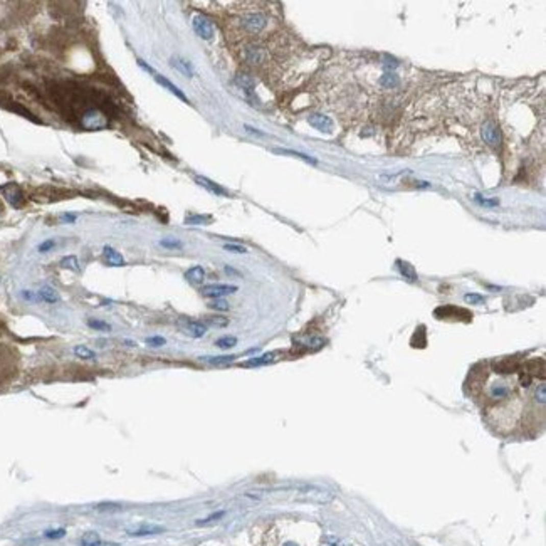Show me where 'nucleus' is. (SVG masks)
<instances>
[{
  "instance_id": "nucleus-1",
  "label": "nucleus",
  "mask_w": 546,
  "mask_h": 546,
  "mask_svg": "<svg viewBox=\"0 0 546 546\" xmlns=\"http://www.w3.org/2000/svg\"><path fill=\"white\" fill-rule=\"evenodd\" d=\"M79 121L84 126L86 130H103L108 126V119L106 114L103 111H97V109L91 108L88 111H84V114L79 118Z\"/></svg>"
},
{
  "instance_id": "nucleus-2",
  "label": "nucleus",
  "mask_w": 546,
  "mask_h": 546,
  "mask_svg": "<svg viewBox=\"0 0 546 546\" xmlns=\"http://www.w3.org/2000/svg\"><path fill=\"white\" fill-rule=\"evenodd\" d=\"M267 20L262 14H247L240 19V26L247 32L252 34V36H257V34L262 32V29L266 27Z\"/></svg>"
},
{
  "instance_id": "nucleus-3",
  "label": "nucleus",
  "mask_w": 546,
  "mask_h": 546,
  "mask_svg": "<svg viewBox=\"0 0 546 546\" xmlns=\"http://www.w3.org/2000/svg\"><path fill=\"white\" fill-rule=\"evenodd\" d=\"M242 57H244V61L247 62V64L259 66V64H262L264 61H266L267 53H266V49H264L262 45H259V44H247L244 47V51H242Z\"/></svg>"
},
{
  "instance_id": "nucleus-4",
  "label": "nucleus",
  "mask_w": 546,
  "mask_h": 546,
  "mask_svg": "<svg viewBox=\"0 0 546 546\" xmlns=\"http://www.w3.org/2000/svg\"><path fill=\"white\" fill-rule=\"evenodd\" d=\"M192 26H193L195 34H197L198 37L205 39V41H210V39L214 37V24H212V20L209 17H205L202 14L195 15Z\"/></svg>"
},
{
  "instance_id": "nucleus-5",
  "label": "nucleus",
  "mask_w": 546,
  "mask_h": 546,
  "mask_svg": "<svg viewBox=\"0 0 546 546\" xmlns=\"http://www.w3.org/2000/svg\"><path fill=\"white\" fill-rule=\"evenodd\" d=\"M0 190H2L5 200H7L14 209H20V207L26 204V197L17 183H7V185L2 187Z\"/></svg>"
},
{
  "instance_id": "nucleus-6",
  "label": "nucleus",
  "mask_w": 546,
  "mask_h": 546,
  "mask_svg": "<svg viewBox=\"0 0 546 546\" xmlns=\"http://www.w3.org/2000/svg\"><path fill=\"white\" fill-rule=\"evenodd\" d=\"M237 291V287L232 284H210V286H204L202 287V296L205 297H212V300H220V297L227 296V294H234Z\"/></svg>"
},
{
  "instance_id": "nucleus-7",
  "label": "nucleus",
  "mask_w": 546,
  "mask_h": 546,
  "mask_svg": "<svg viewBox=\"0 0 546 546\" xmlns=\"http://www.w3.org/2000/svg\"><path fill=\"white\" fill-rule=\"evenodd\" d=\"M0 105H2L4 108H7L9 111L20 114V116H24V118H27V119H31V121H34V123H39V125L42 123L41 119H39V118H37L36 114H34L32 111H29V109H27L26 106H22L20 103H17V101H14V100H10V97H2V100H0Z\"/></svg>"
},
{
  "instance_id": "nucleus-8",
  "label": "nucleus",
  "mask_w": 546,
  "mask_h": 546,
  "mask_svg": "<svg viewBox=\"0 0 546 546\" xmlns=\"http://www.w3.org/2000/svg\"><path fill=\"white\" fill-rule=\"evenodd\" d=\"M178 326L192 338H202L207 333V325L202 321H193V319H180Z\"/></svg>"
},
{
  "instance_id": "nucleus-9",
  "label": "nucleus",
  "mask_w": 546,
  "mask_h": 546,
  "mask_svg": "<svg viewBox=\"0 0 546 546\" xmlns=\"http://www.w3.org/2000/svg\"><path fill=\"white\" fill-rule=\"evenodd\" d=\"M482 140H484L489 146H499V143H501V133H499L498 126L494 125V121H486L484 125H482Z\"/></svg>"
},
{
  "instance_id": "nucleus-10",
  "label": "nucleus",
  "mask_w": 546,
  "mask_h": 546,
  "mask_svg": "<svg viewBox=\"0 0 546 546\" xmlns=\"http://www.w3.org/2000/svg\"><path fill=\"white\" fill-rule=\"evenodd\" d=\"M308 123L313 126V128H316L318 131H321V133H331L333 131V119L325 116V114L321 113H313L308 116Z\"/></svg>"
},
{
  "instance_id": "nucleus-11",
  "label": "nucleus",
  "mask_w": 546,
  "mask_h": 546,
  "mask_svg": "<svg viewBox=\"0 0 546 546\" xmlns=\"http://www.w3.org/2000/svg\"><path fill=\"white\" fill-rule=\"evenodd\" d=\"M523 373L530 375L531 378L538 377V375H539V378H544V361L543 360H530L525 366H523Z\"/></svg>"
},
{
  "instance_id": "nucleus-12",
  "label": "nucleus",
  "mask_w": 546,
  "mask_h": 546,
  "mask_svg": "<svg viewBox=\"0 0 546 546\" xmlns=\"http://www.w3.org/2000/svg\"><path fill=\"white\" fill-rule=\"evenodd\" d=\"M235 84H237L239 88L242 89L247 96H252V94H254V86H256V83H254V79H252L251 74H247V72L237 74V76H235Z\"/></svg>"
},
{
  "instance_id": "nucleus-13",
  "label": "nucleus",
  "mask_w": 546,
  "mask_h": 546,
  "mask_svg": "<svg viewBox=\"0 0 546 546\" xmlns=\"http://www.w3.org/2000/svg\"><path fill=\"white\" fill-rule=\"evenodd\" d=\"M509 393H511V387L508 383H504V382L494 383V385H491V387H489V396L492 400H498V402L504 400V399H508Z\"/></svg>"
},
{
  "instance_id": "nucleus-14",
  "label": "nucleus",
  "mask_w": 546,
  "mask_h": 546,
  "mask_svg": "<svg viewBox=\"0 0 546 546\" xmlns=\"http://www.w3.org/2000/svg\"><path fill=\"white\" fill-rule=\"evenodd\" d=\"M518 368H519V365L514 358H504L494 365V370L498 373H501V375H511V373L518 371Z\"/></svg>"
},
{
  "instance_id": "nucleus-15",
  "label": "nucleus",
  "mask_w": 546,
  "mask_h": 546,
  "mask_svg": "<svg viewBox=\"0 0 546 546\" xmlns=\"http://www.w3.org/2000/svg\"><path fill=\"white\" fill-rule=\"evenodd\" d=\"M195 182H197L200 187L207 188V190H209L210 193H214V195H222V197H227V195H229L227 190H224L218 183L212 182V180H209V178H205V177H197V178H195Z\"/></svg>"
},
{
  "instance_id": "nucleus-16",
  "label": "nucleus",
  "mask_w": 546,
  "mask_h": 546,
  "mask_svg": "<svg viewBox=\"0 0 546 546\" xmlns=\"http://www.w3.org/2000/svg\"><path fill=\"white\" fill-rule=\"evenodd\" d=\"M155 81H157L158 84H162L163 86V88H166V89H168L170 91V93H173L177 97H178V100H182L183 103H188V97L185 96V94H183L182 93V91L180 89H178L177 88V86L173 84V83H170L168 81V79H166V78H163L162 76V74H155Z\"/></svg>"
},
{
  "instance_id": "nucleus-17",
  "label": "nucleus",
  "mask_w": 546,
  "mask_h": 546,
  "mask_svg": "<svg viewBox=\"0 0 546 546\" xmlns=\"http://www.w3.org/2000/svg\"><path fill=\"white\" fill-rule=\"evenodd\" d=\"M103 256H105V261L109 264V266H123L125 264L123 256L109 245H106L105 249H103Z\"/></svg>"
},
{
  "instance_id": "nucleus-18",
  "label": "nucleus",
  "mask_w": 546,
  "mask_h": 546,
  "mask_svg": "<svg viewBox=\"0 0 546 546\" xmlns=\"http://www.w3.org/2000/svg\"><path fill=\"white\" fill-rule=\"evenodd\" d=\"M170 64L173 66L178 72H182L183 76H187V78H192V76H193V69H192V66H190V62L183 61V59H180V57H171V59H170Z\"/></svg>"
},
{
  "instance_id": "nucleus-19",
  "label": "nucleus",
  "mask_w": 546,
  "mask_h": 546,
  "mask_svg": "<svg viewBox=\"0 0 546 546\" xmlns=\"http://www.w3.org/2000/svg\"><path fill=\"white\" fill-rule=\"evenodd\" d=\"M396 266H399V271L402 272V276H404L407 281H410V283H417L418 278H417V272H415V269H413L412 264L405 262V261H396Z\"/></svg>"
},
{
  "instance_id": "nucleus-20",
  "label": "nucleus",
  "mask_w": 546,
  "mask_h": 546,
  "mask_svg": "<svg viewBox=\"0 0 546 546\" xmlns=\"http://www.w3.org/2000/svg\"><path fill=\"white\" fill-rule=\"evenodd\" d=\"M185 278H187V281H190L192 284H200V283H202V281L205 279L204 267H200V266L190 267V269H188V271L185 272Z\"/></svg>"
},
{
  "instance_id": "nucleus-21",
  "label": "nucleus",
  "mask_w": 546,
  "mask_h": 546,
  "mask_svg": "<svg viewBox=\"0 0 546 546\" xmlns=\"http://www.w3.org/2000/svg\"><path fill=\"white\" fill-rule=\"evenodd\" d=\"M39 297H41V300L45 301V303H57V301H59V294H57V291L54 289V287H51V286H42L41 289H39Z\"/></svg>"
},
{
  "instance_id": "nucleus-22",
  "label": "nucleus",
  "mask_w": 546,
  "mask_h": 546,
  "mask_svg": "<svg viewBox=\"0 0 546 546\" xmlns=\"http://www.w3.org/2000/svg\"><path fill=\"white\" fill-rule=\"evenodd\" d=\"M278 353H266L262 356H257V358H252L249 361H245L244 366H261V365H269L276 360Z\"/></svg>"
},
{
  "instance_id": "nucleus-23",
  "label": "nucleus",
  "mask_w": 546,
  "mask_h": 546,
  "mask_svg": "<svg viewBox=\"0 0 546 546\" xmlns=\"http://www.w3.org/2000/svg\"><path fill=\"white\" fill-rule=\"evenodd\" d=\"M61 267L69 269V271H76L79 272V261L76 256H66L61 259Z\"/></svg>"
},
{
  "instance_id": "nucleus-24",
  "label": "nucleus",
  "mask_w": 546,
  "mask_h": 546,
  "mask_svg": "<svg viewBox=\"0 0 546 546\" xmlns=\"http://www.w3.org/2000/svg\"><path fill=\"white\" fill-rule=\"evenodd\" d=\"M74 353H76V356H79V358H83V360H93L96 356L93 350H89L88 346H84V344H78V346H74Z\"/></svg>"
},
{
  "instance_id": "nucleus-25",
  "label": "nucleus",
  "mask_w": 546,
  "mask_h": 546,
  "mask_svg": "<svg viewBox=\"0 0 546 546\" xmlns=\"http://www.w3.org/2000/svg\"><path fill=\"white\" fill-rule=\"evenodd\" d=\"M204 361H207V363H212V365H224V363H231L232 360H235L234 355H229V356H205V358H202Z\"/></svg>"
},
{
  "instance_id": "nucleus-26",
  "label": "nucleus",
  "mask_w": 546,
  "mask_h": 546,
  "mask_svg": "<svg viewBox=\"0 0 546 546\" xmlns=\"http://www.w3.org/2000/svg\"><path fill=\"white\" fill-rule=\"evenodd\" d=\"M380 84L385 86V88H395V86L399 84V78H396L393 72H385L380 78Z\"/></svg>"
},
{
  "instance_id": "nucleus-27",
  "label": "nucleus",
  "mask_w": 546,
  "mask_h": 546,
  "mask_svg": "<svg viewBox=\"0 0 546 546\" xmlns=\"http://www.w3.org/2000/svg\"><path fill=\"white\" fill-rule=\"evenodd\" d=\"M81 544L83 546H100L101 539H100V536H97L96 533H86L84 536L81 538Z\"/></svg>"
},
{
  "instance_id": "nucleus-28",
  "label": "nucleus",
  "mask_w": 546,
  "mask_h": 546,
  "mask_svg": "<svg viewBox=\"0 0 546 546\" xmlns=\"http://www.w3.org/2000/svg\"><path fill=\"white\" fill-rule=\"evenodd\" d=\"M215 344L218 348H222V350H229V348H232V346L237 344V338H235V336H224V338H220V340H217Z\"/></svg>"
},
{
  "instance_id": "nucleus-29",
  "label": "nucleus",
  "mask_w": 546,
  "mask_h": 546,
  "mask_svg": "<svg viewBox=\"0 0 546 546\" xmlns=\"http://www.w3.org/2000/svg\"><path fill=\"white\" fill-rule=\"evenodd\" d=\"M163 528H157V526H150V528H140L136 531H128L133 536H146V534H155V533H162Z\"/></svg>"
},
{
  "instance_id": "nucleus-30",
  "label": "nucleus",
  "mask_w": 546,
  "mask_h": 546,
  "mask_svg": "<svg viewBox=\"0 0 546 546\" xmlns=\"http://www.w3.org/2000/svg\"><path fill=\"white\" fill-rule=\"evenodd\" d=\"M276 153H281V155H292V157H297V158H301V160H304V162H308V163H316V160L314 158H311V157H308V155H303V153H300V152H291V150H274Z\"/></svg>"
},
{
  "instance_id": "nucleus-31",
  "label": "nucleus",
  "mask_w": 546,
  "mask_h": 546,
  "mask_svg": "<svg viewBox=\"0 0 546 546\" xmlns=\"http://www.w3.org/2000/svg\"><path fill=\"white\" fill-rule=\"evenodd\" d=\"M534 400H536L538 404L544 405V402H546V387H544V383H539L538 387L534 388Z\"/></svg>"
},
{
  "instance_id": "nucleus-32",
  "label": "nucleus",
  "mask_w": 546,
  "mask_h": 546,
  "mask_svg": "<svg viewBox=\"0 0 546 546\" xmlns=\"http://www.w3.org/2000/svg\"><path fill=\"white\" fill-rule=\"evenodd\" d=\"M88 326L93 328V330H100V331H109V330H111V326H109L108 323H105V321H101V319H88Z\"/></svg>"
},
{
  "instance_id": "nucleus-33",
  "label": "nucleus",
  "mask_w": 546,
  "mask_h": 546,
  "mask_svg": "<svg viewBox=\"0 0 546 546\" xmlns=\"http://www.w3.org/2000/svg\"><path fill=\"white\" fill-rule=\"evenodd\" d=\"M209 308H210V309H215V311H227V309H229V303L224 301L222 297H220V300L210 301V303H209Z\"/></svg>"
},
{
  "instance_id": "nucleus-34",
  "label": "nucleus",
  "mask_w": 546,
  "mask_h": 546,
  "mask_svg": "<svg viewBox=\"0 0 546 546\" xmlns=\"http://www.w3.org/2000/svg\"><path fill=\"white\" fill-rule=\"evenodd\" d=\"M205 321H207V323H209V325H212V326H218V328H222V326H227V325H229V319H227V318H222V316H212V318H207Z\"/></svg>"
},
{
  "instance_id": "nucleus-35",
  "label": "nucleus",
  "mask_w": 546,
  "mask_h": 546,
  "mask_svg": "<svg viewBox=\"0 0 546 546\" xmlns=\"http://www.w3.org/2000/svg\"><path fill=\"white\" fill-rule=\"evenodd\" d=\"M464 301H465V303H470V304H482L486 300H484V296L474 294V292H470V294H465V296H464Z\"/></svg>"
},
{
  "instance_id": "nucleus-36",
  "label": "nucleus",
  "mask_w": 546,
  "mask_h": 546,
  "mask_svg": "<svg viewBox=\"0 0 546 546\" xmlns=\"http://www.w3.org/2000/svg\"><path fill=\"white\" fill-rule=\"evenodd\" d=\"M209 220H210L209 215H190V217H187V224H205Z\"/></svg>"
},
{
  "instance_id": "nucleus-37",
  "label": "nucleus",
  "mask_w": 546,
  "mask_h": 546,
  "mask_svg": "<svg viewBox=\"0 0 546 546\" xmlns=\"http://www.w3.org/2000/svg\"><path fill=\"white\" fill-rule=\"evenodd\" d=\"M224 249L229 251V252H237V254H245L247 249L244 245H237V244H226L224 245Z\"/></svg>"
},
{
  "instance_id": "nucleus-38",
  "label": "nucleus",
  "mask_w": 546,
  "mask_h": 546,
  "mask_svg": "<svg viewBox=\"0 0 546 546\" xmlns=\"http://www.w3.org/2000/svg\"><path fill=\"white\" fill-rule=\"evenodd\" d=\"M160 244H162L163 247H168V249H178V247H182V242H178V240H170V239H163L160 240Z\"/></svg>"
},
{
  "instance_id": "nucleus-39",
  "label": "nucleus",
  "mask_w": 546,
  "mask_h": 546,
  "mask_svg": "<svg viewBox=\"0 0 546 546\" xmlns=\"http://www.w3.org/2000/svg\"><path fill=\"white\" fill-rule=\"evenodd\" d=\"M146 343L152 344V346H162V344H165V338H162V336H152V338H146Z\"/></svg>"
},
{
  "instance_id": "nucleus-40",
  "label": "nucleus",
  "mask_w": 546,
  "mask_h": 546,
  "mask_svg": "<svg viewBox=\"0 0 546 546\" xmlns=\"http://www.w3.org/2000/svg\"><path fill=\"white\" fill-rule=\"evenodd\" d=\"M64 534H66V531H64V530H54V531H47V533H45V538H49V539H57V538H62V536H64Z\"/></svg>"
},
{
  "instance_id": "nucleus-41",
  "label": "nucleus",
  "mask_w": 546,
  "mask_h": 546,
  "mask_svg": "<svg viewBox=\"0 0 546 546\" xmlns=\"http://www.w3.org/2000/svg\"><path fill=\"white\" fill-rule=\"evenodd\" d=\"M54 245H56V242H54L53 239H51V240H44V242L39 245V252H47V251L53 249Z\"/></svg>"
},
{
  "instance_id": "nucleus-42",
  "label": "nucleus",
  "mask_w": 546,
  "mask_h": 546,
  "mask_svg": "<svg viewBox=\"0 0 546 546\" xmlns=\"http://www.w3.org/2000/svg\"><path fill=\"white\" fill-rule=\"evenodd\" d=\"M474 200L481 205H498V200H487V198H481L479 195H476Z\"/></svg>"
},
{
  "instance_id": "nucleus-43",
  "label": "nucleus",
  "mask_w": 546,
  "mask_h": 546,
  "mask_svg": "<svg viewBox=\"0 0 546 546\" xmlns=\"http://www.w3.org/2000/svg\"><path fill=\"white\" fill-rule=\"evenodd\" d=\"M61 218H62V220H64V222H69V224H71V222L76 220V215H74V214H62V215H61Z\"/></svg>"
},
{
  "instance_id": "nucleus-44",
  "label": "nucleus",
  "mask_w": 546,
  "mask_h": 546,
  "mask_svg": "<svg viewBox=\"0 0 546 546\" xmlns=\"http://www.w3.org/2000/svg\"><path fill=\"white\" fill-rule=\"evenodd\" d=\"M22 296H24L26 297V300H37V296L36 294H34V292H29V291H24V292H22Z\"/></svg>"
},
{
  "instance_id": "nucleus-45",
  "label": "nucleus",
  "mask_w": 546,
  "mask_h": 546,
  "mask_svg": "<svg viewBox=\"0 0 546 546\" xmlns=\"http://www.w3.org/2000/svg\"><path fill=\"white\" fill-rule=\"evenodd\" d=\"M245 130L249 131V133H254V135H257V136H264V133H261V131H257V130H254V128H251V126H247V125H245Z\"/></svg>"
},
{
  "instance_id": "nucleus-46",
  "label": "nucleus",
  "mask_w": 546,
  "mask_h": 546,
  "mask_svg": "<svg viewBox=\"0 0 546 546\" xmlns=\"http://www.w3.org/2000/svg\"><path fill=\"white\" fill-rule=\"evenodd\" d=\"M323 546H346V544L341 543V541H326Z\"/></svg>"
},
{
  "instance_id": "nucleus-47",
  "label": "nucleus",
  "mask_w": 546,
  "mask_h": 546,
  "mask_svg": "<svg viewBox=\"0 0 546 546\" xmlns=\"http://www.w3.org/2000/svg\"><path fill=\"white\" fill-rule=\"evenodd\" d=\"M138 64H140V67L146 69L148 72H152V67H150V66H146V64H145V61H138Z\"/></svg>"
},
{
  "instance_id": "nucleus-48",
  "label": "nucleus",
  "mask_w": 546,
  "mask_h": 546,
  "mask_svg": "<svg viewBox=\"0 0 546 546\" xmlns=\"http://www.w3.org/2000/svg\"><path fill=\"white\" fill-rule=\"evenodd\" d=\"M284 546H297V544H296V543H292V541H287Z\"/></svg>"
}]
</instances>
